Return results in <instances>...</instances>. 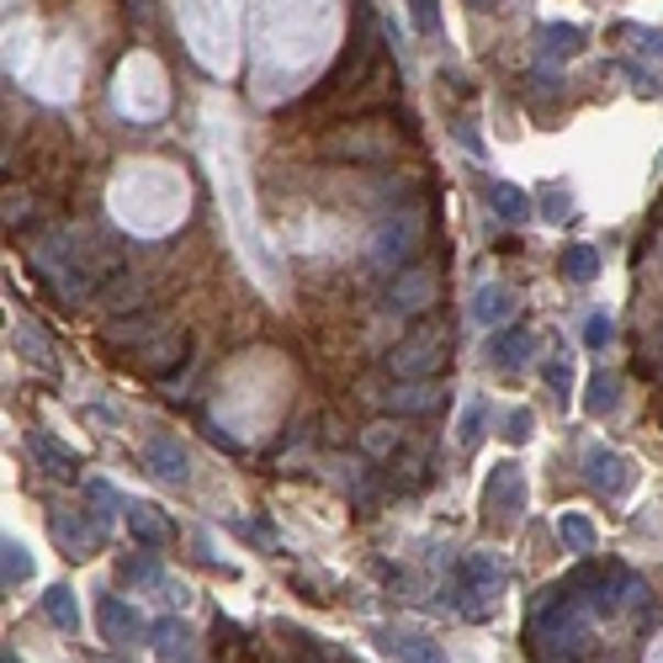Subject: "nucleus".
I'll return each mask as SVG.
<instances>
[{"instance_id": "nucleus-12", "label": "nucleus", "mask_w": 663, "mask_h": 663, "mask_svg": "<svg viewBox=\"0 0 663 663\" xmlns=\"http://www.w3.org/2000/svg\"><path fill=\"white\" fill-rule=\"evenodd\" d=\"M159 330H165V319H159V313H144V319H122V324H112V330H107V340H112V345H133V340L144 345V340H150V334H159Z\"/></svg>"}, {"instance_id": "nucleus-22", "label": "nucleus", "mask_w": 663, "mask_h": 663, "mask_svg": "<svg viewBox=\"0 0 663 663\" xmlns=\"http://www.w3.org/2000/svg\"><path fill=\"white\" fill-rule=\"evenodd\" d=\"M563 272H568L573 281H589V276H595V250H584V244L568 250V255H563Z\"/></svg>"}, {"instance_id": "nucleus-14", "label": "nucleus", "mask_w": 663, "mask_h": 663, "mask_svg": "<svg viewBox=\"0 0 663 663\" xmlns=\"http://www.w3.org/2000/svg\"><path fill=\"white\" fill-rule=\"evenodd\" d=\"M488 197H494V212H499V218H510V223L531 218V197H526L520 186H494Z\"/></svg>"}, {"instance_id": "nucleus-1", "label": "nucleus", "mask_w": 663, "mask_h": 663, "mask_svg": "<svg viewBox=\"0 0 663 663\" xmlns=\"http://www.w3.org/2000/svg\"><path fill=\"white\" fill-rule=\"evenodd\" d=\"M446 351H452V330L446 324H420L404 345H393L388 366L404 383H424V377H435V366L446 362Z\"/></svg>"}, {"instance_id": "nucleus-15", "label": "nucleus", "mask_w": 663, "mask_h": 663, "mask_svg": "<svg viewBox=\"0 0 663 663\" xmlns=\"http://www.w3.org/2000/svg\"><path fill=\"white\" fill-rule=\"evenodd\" d=\"M388 653L398 663H446L441 648H430V642H409V637H388Z\"/></svg>"}, {"instance_id": "nucleus-26", "label": "nucleus", "mask_w": 663, "mask_h": 663, "mask_svg": "<svg viewBox=\"0 0 663 663\" xmlns=\"http://www.w3.org/2000/svg\"><path fill=\"white\" fill-rule=\"evenodd\" d=\"M122 578H144V584H150V578H159V568H154L150 557H144V563H122Z\"/></svg>"}, {"instance_id": "nucleus-11", "label": "nucleus", "mask_w": 663, "mask_h": 663, "mask_svg": "<svg viewBox=\"0 0 663 663\" xmlns=\"http://www.w3.org/2000/svg\"><path fill=\"white\" fill-rule=\"evenodd\" d=\"M43 610H48V621H54L59 632H80V610H75V589H64V584H54V589L43 595Z\"/></svg>"}, {"instance_id": "nucleus-3", "label": "nucleus", "mask_w": 663, "mask_h": 663, "mask_svg": "<svg viewBox=\"0 0 663 663\" xmlns=\"http://www.w3.org/2000/svg\"><path fill=\"white\" fill-rule=\"evenodd\" d=\"M415 244H420V218H415V212H398V223H388V229L372 240V266L383 272L393 261H404Z\"/></svg>"}, {"instance_id": "nucleus-27", "label": "nucleus", "mask_w": 663, "mask_h": 663, "mask_svg": "<svg viewBox=\"0 0 663 663\" xmlns=\"http://www.w3.org/2000/svg\"><path fill=\"white\" fill-rule=\"evenodd\" d=\"M600 388H595V409H610L616 404V388H610V377H595Z\"/></svg>"}, {"instance_id": "nucleus-5", "label": "nucleus", "mask_w": 663, "mask_h": 663, "mask_svg": "<svg viewBox=\"0 0 663 663\" xmlns=\"http://www.w3.org/2000/svg\"><path fill=\"white\" fill-rule=\"evenodd\" d=\"M589 483L595 488H605V494H621L627 483H632V473H627V456H616V452H605V446H589Z\"/></svg>"}, {"instance_id": "nucleus-16", "label": "nucleus", "mask_w": 663, "mask_h": 663, "mask_svg": "<svg viewBox=\"0 0 663 663\" xmlns=\"http://www.w3.org/2000/svg\"><path fill=\"white\" fill-rule=\"evenodd\" d=\"M557 537H563L573 552H595V526L578 520V515H563V520H557Z\"/></svg>"}, {"instance_id": "nucleus-2", "label": "nucleus", "mask_w": 663, "mask_h": 663, "mask_svg": "<svg viewBox=\"0 0 663 663\" xmlns=\"http://www.w3.org/2000/svg\"><path fill=\"white\" fill-rule=\"evenodd\" d=\"M435 298H441V272H430V266H415V272L393 276V287H388L393 313H420V308H430Z\"/></svg>"}, {"instance_id": "nucleus-18", "label": "nucleus", "mask_w": 663, "mask_h": 663, "mask_svg": "<svg viewBox=\"0 0 663 663\" xmlns=\"http://www.w3.org/2000/svg\"><path fill=\"white\" fill-rule=\"evenodd\" d=\"M32 452L48 462V473H59V478H69L75 473V462H69V452H64L59 441H48V435H32Z\"/></svg>"}, {"instance_id": "nucleus-4", "label": "nucleus", "mask_w": 663, "mask_h": 663, "mask_svg": "<svg viewBox=\"0 0 663 663\" xmlns=\"http://www.w3.org/2000/svg\"><path fill=\"white\" fill-rule=\"evenodd\" d=\"M48 531H54V542H59L69 557H91L96 531L75 510H54V515H48Z\"/></svg>"}, {"instance_id": "nucleus-7", "label": "nucleus", "mask_w": 663, "mask_h": 663, "mask_svg": "<svg viewBox=\"0 0 663 663\" xmlns=\"http://www.w3.org/2000/svg\"><path fill=\"white\" fill-rule=\"evenodd\" d=\"M510 313H515V292H510V287H499V281H488V287H478V298H473V319H478L483 330L505 324Z\"/></svg>"}, {"instance_id": "nucleus-9", "label": "nucleus", "mask_w": 663, "mask_h": 663, "mask_svg": "<svg viewBox=\"0 0 663 663\" xmlns=\"http://www.w3.org/2000/svg\"><path fill=\"white\" fill-rule=\"evenodd\" d=\"M435 398H441V388H435V383H393V388H388V404L398 409V415L435 409Z\"/></svg>"}, {"instance_id": "nucleus-20", "label": "nucleus", "mask_w": 663, "mask_h": 663, "mask_svg": "<svg viewBox=\"0 0 663 663\" xmlns=\"http://www.w3.org/2000/svg\"><path fill=\"white\" fill-rule=\"evenodd\" d=\"M398 446H404V430H398V424H372V430H366V452L372 456H388V452H398Z\"/></svg>"}, {"instance_id": "nucleus-17", "label": "nucleus", "mask_w": 663, "mask_h": 663, "mask_svg": "<svg viewBox=\"0 0 663 663\" xmlns=\"http://www.w3.org/2000/svg\"><path fill=\"white\" fill-rule=\"evenodd\" d=\"M462 573H467L473 584H505V568H499V557H488V552H467Z\"/></svg>"}, {"instance_id": "nucleus-25", "label": "nucleus", "mask_w": 663, "mask_h": 663, "mask_svg": "<svg viewBox=\"0 0 663 663\" xmlns=\"http://www.w3.org/2000/svg\"><path fill=\"white\" fill-rule=\"evenodd\" d=\"M546 377H552V393H557V398H568V388H573V366L568 362H552L546 366Z\"/></svg>"}, {"instance_id": "nucleus-8", "label": "nucleus", "mask_w": 663, "mask_h": 663, "mask_svg": "<svg viewBox=\"0 0 663 663\" xmlns=\"http://www.w3.org/2000/svg\"><path fill=\"white\" fill-rule=\"evenodd\" d=\"M537 356H542V345H537V334H531V330H510L505 340H494V362L510 366V372L531 366Z\"/></svg>"}, {"instance_id": "nucleus-21", "label": "nucleus", "mask_w": 663, "mask_h": 663, "mask_svg": "<svg viewBox=\"0 0 663 663\" xmlns=\"http://www.w3.org/2000/svg\"><path fill=\"white\" fill-rule=\"evenodd\" d=\"M32 578V557L22 542H5V584H27Z\"/></svg>"}, {"instance_id": "nucleus-24", "label": "nucleus", "mask_w": 663, "mask_h": 663, "mask_svg": "<svg viewBox=\"0 0 663 663\" xmlns=\"http://www.w3.org/2000/svg\"><path fill=\"white\" fill-rule=\"evenodd\" d=\"M610 319H605V313H595V319H589V324H584V345H610Z\"/></svg>"}, {"instance_id": "nucleus-28", "label": "nucleus", "mask_w": 663, "mask_h": 663, "mask_svg": "<svg viewBox=\"0 0 663 663\" xmlns=\"http://www.w3.org/2000/svg\"><path fill=\"white\" fill-rule=\"evenodd\" d=\"M5 663H11V659H5Z\"/></svg>"}, {"instance_id": "nucleus-10", "label": "nucleus", "mask_w": 663, "mask_h": 663, "mask_svg": "<svg viewBox=\"0 0 663 663\" xmlns=\"http://www.w3.org/2000/svg\"><path fill=\"white\" fill-rule=\"evenodd\" d=\"M96 621H101V637H112V642H128V637L139 632V616H133L122 600H112V595L96 605Z\"/></svg>"}, {"instance_id": "nucleus-23", "label": "nucleus", "mask_w": 663, "mask_h": 663, "mask_svg": "<svg viewBox=\"0 0 663 663\" xmlns=\"http://www.w3.org/2000/svg\"><path fill=\"white\" fill-rule=\"evenodd\" d=\"M505 435H510V441H526V435H531V409H510V415H505Z\"/></svg>"}, {"instance_id": "nucleus-13", "label": "nucleus", "mask_w": 663, "mask_h": 663, "mask_svg": "<svg viewBox=\"0 0 663 663\" xmlns=\"http://www.w3.org/2000/svg\"><path fill=\"white\" fill-rule=\"evenodd\" d=\"M128 526H133V537H139V542H150V546H159L165 537H170V526H165L150 505H128Z\"/></svg>"}, {"instance_id": "nucleus-6", "label": "nucleus", "mask_w": 663, "mask_h": 663, "mask_svg": "<svg viewBox=\"0 0 663 663\" xmlns=\"http://www.w3.org/2000/svg\"><path fill=\"white\" fill-rule=\"evenodd\" d=\"M144 462L154 467V478H165V483L191 478V462H186V452L176 441H150V446H144Z\"/></svg>"}, {"instance_id": "nucleus-19", "label": "nucleus", "mask_w": 663, "mask_h": 663, "mask_svg": "<svg viewBox=\"0 0 663 663\" xmlns=\"http://www.w3.org/2000/svg\"><path fill=\"white\" fill-rule=\"evenodd\" d=\"M483 420H488V404H483V398H473V404L462 409V424H456V441H462V446H473V441L483 435Z\"/></svg>"}]
</instances>
